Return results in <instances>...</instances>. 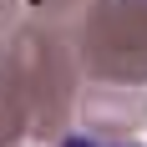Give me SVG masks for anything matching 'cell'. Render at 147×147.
Instances as JSON below:
<instances>
[{
	"mask_svg": "<svg viewBox=\"0 0 147 147\" xmlns=\"http://www.w3.org/2000/svg\"><path fill=\"white\" fill-rule=\"evenodd\" d=\"M66 147H112V142H96V137H71Z\"/></svg>",
	"mask_w": 147,
	"mask_h": 147,
	"instance_id": "6da1fadb",
	"label": "cell"
}]
</instances>
